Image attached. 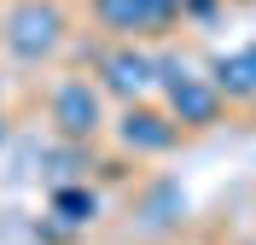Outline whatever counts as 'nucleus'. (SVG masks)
<instances>
[{
    "instance_id": "f03ea898",
    "label": "nucleus",
    "mask_w": 256,
    "mask_h": 245,
    "mask_svg": "<svg viewBox=\"0 0 256 245\" xmlns=\"http://www.w3.org/2000/svg\"><path fill=\"white\" fill-rule=\"evenodd\" d=\"M158 99L169 105V117L186 134H210V129L227 123V99L210 82V70L192 65L186 53H175V47H158Z\"/></svg>"
},
{
    "instance_id": "6e6552de",
    "label": "nucleus",
    "mask_w": 256,
    "mask_h": 245,
    "mask_svg": "<svg viewBox=\"0 0 256 245\" xmlns=\"http://www.w3.org/2000/svg\"><path fill=\"white\" fill-rule=\"evenodd\" d=\"M204 70H210V82L222 88L227 105H256V41H239V47H227V53H210Z\"/></svg>"
},
{
    "instance_id": "9d476101",
    "label": "nucleus",
    "mask_w": 256,
    "mask_h": 245,
    "mask_svg": "<svg viewBox=\"0 0 256 245\" xmlns=\"http://www.w3.org/2000/svg\"><path fill=\"white\" fill-rule=\"evenodd\" d=\"M233 0H180V24H198V30H210L216 18L227 12Z\"/></svg>"
},
{
    "instance_id": "39448f33",
    "label": "nucleus",
    "mask_w": 256,
    "mask_h": 245,
    "mask_svg": "<svg viewBox=\"0 0 256 245\" xmlns=\"http://www.w3.org/2000/svg\"><path fill=\"white\" fill-rule=\"evenodd\" d=\"M88 18L111 41H163L180 30V0H88Z\"/></svg>"
},
{
    "instance_id": "9b49d317",
    "label": "nucleus",
    "mask_w": 256,
    "mask_h": 245,
    "mask_svg": "<svg viewBox=\"0 0 256 245\" xmlns=\"http://www.w3.org/2000/svg\"><path fill=\"white\" fill-rule=\"evenodd\" d=\"M6 140H12V123H6V111H0V152H6Z\"/></svg>"
},
{
    "instance_id": "20e7f679",
    "label": "nucleus",
    "mask_w": 256,
    "mask_h": 245,
    "mask_svg": "<svg viewBox=\"0 0 256 245\" xmlns=\"http://www.w3.org/2000/svg\"><path fill=\"white\" fill-rule=\"evenodd\" d=\"M88 76L105 88V99L134 105V99H158V47L146 41H105Z\"/></svg>"
},
{
    "instance_id": "423d86ee",
    "label": "nucleus",
    "mask_w": 256,
    "mask_h": 245,
    "mask_svg": "<svg viewBox=\"0 0 256 245\" xmlns=\"http://www.w3.org/2000/svg\"><path fill=\"white\" fill-rule=\"evenodd\" d=\"M111 134H116V152H128V158H169L186 129L169 117L163 99H134V105H116Z\"/></svg>"
},
{
    "instance_id": "7ed1b4c3",
    "label": "nucleus",
    "mask_w": 256,
    "mask_h": 245,
    "mask_svg": "<svg viewBox=\"0 0 256 245\" xmlns=\"http://www.w3.org/2000/svg\"><path fill=\"white\" fill-rule=\"evenodd\" d=\"M111 99L99 88L94 76H82V70H64L52 76L47 88V123L58 140H76V146H99V134L111 129V111H105Z\"/></svg>"
},
{
    "instance_id": "f257e3e1",
    "label": "nucleus",
    "mask_w": 256,
    "mask_h": 245,
    "mask_svg": "<svg viewBox=\"0 0 256 245\" xmlns=\"http://www.w3.org/2000/svg\"><path fill=\"white\" fill-rule=\"evenodd\" d=\"M70 41H76V24H70V6L64 0H6L0 6V47H6L12 65L41 70Z\"/></svg>"
},
{
    "instance_id": "0eeeda50",
    "label": "nucleus",
    "mask_w": 256,
    "mask_h": 245,
    "mask_svg": "<svg viewBox=\"0 0 256 245\" xmlns=\"http://www.w3.org/2000/svg\"><path fill=\"white\" fill-rule=\"evenodd\" d=\"M180 222H186V187L175 175L140 181V193H134V228L146 239H169V233H180Z\"/></svg>"
},
{
    "instance_id": "f8f14e48",
    "label": "nucleus",
    "mask_w": 256,
    "mask_h": 245,
    "mask_svg": "<svg viewBox=\"0 0 256 245\" xmlns=\"http://www.w3.org/2000/svg\"><path fill=\"white\" fill-rule=\"evenodd\" d=\"M233 6H239V0H233Z\"/></svg>"
},
{
    "instance_id": "1a4fd4ad",
    "label": "nucleus",
    "mask_w": 256,
    "mask_h": 245,
    "mask_svg": "<svg viewBox=\"0 0 256 245\" xmlns=\"http://www.w3.org/2000/svg\"><path fill=\"white\" fill-rule=\"evenodd\" d=\"M47 216L64 222L70 233H88L99 216H105V193H99L94 181H58V187L47 193Z\"/></svg>"
}]
</instances>
